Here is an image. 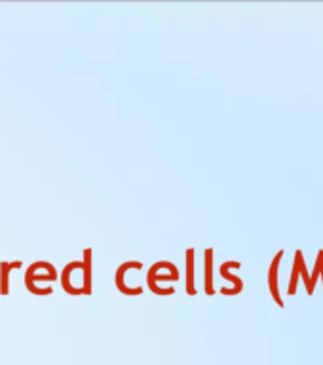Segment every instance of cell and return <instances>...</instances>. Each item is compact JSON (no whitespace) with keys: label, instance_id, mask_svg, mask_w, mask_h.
<instances>
[{"label":"cell","instance_id":"7","mask_svg":"<svg viewBox=\"0 0 323 365\" xmlns=\"http://www.w3.org/2000/svg\"><path fill=\"white\" fill-rule=\"evenodd\" d=\"M74 270H82V262H78V261L68 262L67 267L63 268V274H61V278H59V282H61L63 291H65L67 295L76 297V295H82V289H78V287L71 285V274H73Z\"/></svg>","mask_w":323,"mask_h":365},{"label":"cell","instance_id":"5","mask_svg":"<svg viewBox=\"0 0 323 365\" xmlns=\"http://www.w3.org/2000/svg\"><path fill=\"white\" fill-rule=\"evenodd\" d=\"M284 257V251H278L276 253V257L272 259V264H270V268H268V289H270V295H272V299L276 301V304H278L280 308H284V299H282V295H280V289H278V267H280V259Z\"/></svg>","mask_w":323,"mask_h":365},{"label":"cell","instance_id":"10","mask_svg":"<svg viewBox=\"0 0 323 365\" xmlns=\"http://www.w3.org/2000/svg\"><path fill=\"white\" fill-rule=\"evenodd\" d=\"M213 250L207 247L204 253V268H205V278H204V285H205V295H215V289H213Z\"/></svg>","mask_w":323,"mask_h":365},{"label":"cell","instance_id":"6","mask_svg":"<svg viewBox=\"0 0 323 365\" xmlns=\"http://www.w3.org/2000/svg\"><path fill=\"white\" fill-rule=\"evenodd\" d=\"M91 262H93V251L86 247L84 255H82V278H84V287H82V295H91L93 293V276H91Z\"/></svg>","mask_w":323,"mask_h":365},{"label":"cell","instance_id":"4","mask_svg":"<svg viewBox=\"0 0 323 365\" xmlns=\"http://www.w3.org/2000/svg\"><path fill=\"white\" fill-rule=\"evenodd\" d=\"M242 264H240L238 261H227L222 262L221 268H219V272H221V276L225 279H228V282H232V289H228V287H222L221 293L222 295L227 297H232V295H240L242 293V289H244V282L238 278V276H234V274H230V268H240Z\"/></svg>","mask_w":323,"mask_h":365},{"label":"cell","instance_id":"9","mask_svg":"<svg viewBox=\"0 0 323 365\" xmlns=\"http://www.w3.org/2000/svg\"><path fill=\"white\" fill-rule=\"evenodd\" d=\"M185 262H187V276H185V291H187V295H196L198 289H196V285H194V250L193 247H188L187 253H185Z\"/></svg>","mask_w":323,"mask_h":365},{"label":"cell","instance_id":"8","mask_svg":"<svg viewBox=\"0 0 323 365\" xmlns=\"http://www.w3.org/2000/svg\"><path fill=\"white\" fill-rule=\"evenodd\" d=\"M16 268H21V261H2L0 262V295L6 297L10 293V272L16 270Z\"/></svg>","mask_w":323,"mask_h":365},{"label":"cell","instance_id":"2","mask_svg":"<svg viewBox=\"0 0 323 365\" xmlns=\"http://www.w3.org/2000/svg\"><path fill=\"white\" fill-rule=\"evenodd\" d=\"M177 282L179 279V274H158L156 267H150L148 268V274H147V285L148 289L153 291L154 295H160V297H168V295H173L175 289H171V287H160L158 282Z\"/></svg>","mask_w":323,"mask_h":365},{"label":"cell","instance_id":"12","mask_svg":"<svg viewBox=\"0 0 323 365\" xmlns=\"http://www.w3.org/2000/svg\"><path fill=\"white\" fill-rule=\"evenodd\" d=\"M297 282H299V264H297V261H295L293 262V272H291L289 289H287V293H289V295H295L297 293Z\"/></svg>","mask_w":323,"mask_h":365},{"label":"cell","instance_id":"11","mask_svg":"<svg viewBox=\"0 0 323 365\" xmlns=\"http://www.w3.org/2000/svg\"><path fill=\"white\" fill-rule=\"evenodd\" d=\"M295 261H297V264H299V272H301V278L304 279V285H307V293L312 297L314 295V287H312V284H310V274H308V270H307V264H304V259H302V251L301 250L295 253Z\"/></svg>","mask_w":323,"mask_h":365},{"label":"cell","instance_id":"3","mask_svg":"<svg viewBox=\"0 0 323 365\" xmlns=\"http://www.w3.org/2000/svg\"><path fill=\"white\" fill-rule=\"evenodd\" d=\"M59 278L57 274H36L33 270V268L29 267L27 272H25V287H27L29 293H33V295H39V297H44V295H51L53 293V289H44V287H36V284L34 282H56V279Z\"/></svg>","mask_w":323,"mask_h":365},{"label":"cell","instance_id":"1","mask_svg":"<svg viewBox=\"0 0 323 365\" xmlns=\"http://www.w3.org/2000/svg\"><path fill=\"white\" fill-rule=\"evenodd\" d=\"M141 268H143V264L139 261H125V262H122L118 268H116L114 284H116V287H118L120 293H124V295H128V297L143 295L141 287H128L124 282L125 272H128V270H141Z\"/></svg>","mask_w":323,"mask_h":365}]
</instances>
